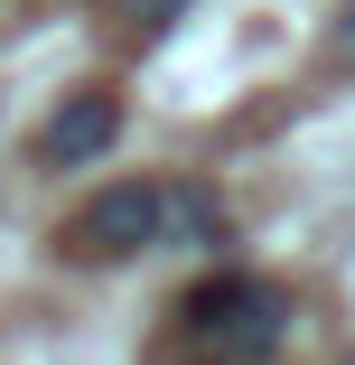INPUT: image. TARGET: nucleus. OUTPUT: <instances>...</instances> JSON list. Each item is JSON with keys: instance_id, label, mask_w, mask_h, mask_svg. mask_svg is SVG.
<instances>
[{"instance_id": "f257e3e1", "label": "nucleus", "mask_w": 355, "mask_h": 365, "mask_svg": "<svg viewBox=\"0 0 355 365\" xmlns=\"http://www.w3.org/2000/svg\"><path fill=\"white\" fill-rule=\"evenodd\" d=\"M187 337H206L216 346V365H262L271 346H280V328H290V300H280L271 281H243V272H225V281H206V290H187Z\"/></svg>"}, {"instance_id": "f03ea898", "label": "nucleus", "mask_w": 355, "mask_h": 365, "mask_svg": "<svg viewBox=\"0 0 355 365\" xmlns=\"http://www.w3.org/2000/svg\"><path fill=\"white\" fill-rule=\"evenodd\" d=\"M150 244H169V178H122L94 206H75V225H65L75 262H122V253H150Z\"/></svg>"}, {"instance_id": "7ed1b4c3", "label": "nucleus", "mask_w": 355, "mask_h": 365, "mask_svg": "<svg viewBox=\"0 0 355 365\" xmlns=\"http://www.w3.org/2000/svg\"><path fill=\"white\" fill-rule=\"evenodd\" d=\"M122 140V94H103V85H85V94H65L56 113H47V131H38V160L47 169H85V160H103Z\"/></svg>"}, {"instance_id": "20e7f679", "label": "nucleus", "mask_w": 355, "mask_h": 365, "mask_svg": "<svg viewBox=\"0 0 355 365\" xmlns=\"http://www.w3.org/2000/svg\"><path fill=\"white\" fill-rule=\"evenodd\" d=\"M169 244H196V253L225 244V206H216V187H169Z\"/></svg>"}, {"instance_id": "39448f33", "label": "nucleus", "mask_w": 355, "mask_h": 365, "mask_svg": "<svg viewBox=\"0 0 355 365\" xmlns=\"http://www.w3.org/2000/svg\"><path fill=\"white\" fill-rule=\"evenodd\" d=\"M178 10H187V0H122V19H131V29H169Z\"/></svg>"}, {"instance_id": "423d86ee", "label": "nucleus", "mask_w": 355, "mask_h": 365, "mask_svg": "<svg viewBox=\"0 0 355 365\" xmlns=\"http://www.w3.org/2000/svg\"><path fill=\"white\" fill-rule=\"evenodd\" d=\"M337 56H355V10H346V29H337Z\"/></svg>"}]
</instances>
